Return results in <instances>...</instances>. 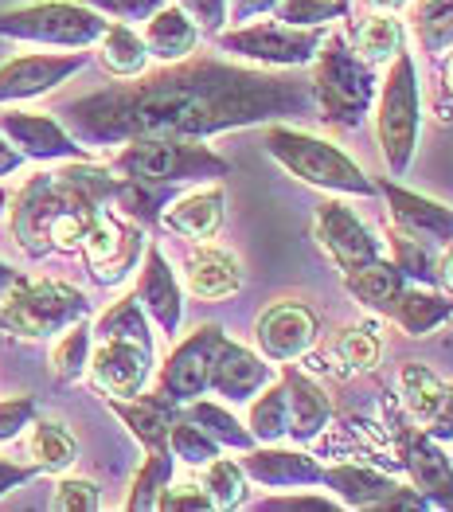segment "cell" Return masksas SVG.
<instances>
[{
  "instance_id": "cell-26",
  "label": "cell",
  "mask_w": 453,
  "mask_h": 512,
  "mask_svg": "<svg viewBox=\"0 0 453 512\" xmlns=\"http://www.w3.org/2000/svg\"><path fill=\"white\" fill-rule=\"evenodd\" d=\"M321 485L329 489L344 509H379V512H387V501L399 489L395 477H387L383 470H371V466H360V462L325 466Z\"/></svg>"
},
{
  "instance_id": "cell-33",
  "label": "cell",
  "mask_w": 453,
  "mask_h": 512,
  "mask_svg": "<svg viewBox=\"0 0 453 512\" xmlns=\"http://www.w3.org/2000/svg\"><path fill=\"white\" fill-rule=\"evenodd\" d=\"M411 36L426 59H446L453 51V0H411Z\"/></svg>"
},
{
  "instance_id": "cell-14",
  "label": "cell",
  "mask_w": 453,
  "mask_h": 512,
  "mask_svg": "<svg viewBox=\"0 0 453 512\" xmlns=\"http://www.w3.org/2000/svg\"><path fill=\"white\" fill-rule=\"evenodd\" d=\"M90 384L102 391V399H129L141 395L153 380V348L137 341H98L90 348V364H86Z\"/></svg>"
},
{
  "instance_id": "cell-24",
  "label": "cell",
  "mask_w": 453,
  "mask_h": 512,
  "mask_svg": "<svg viewBox=\"0 0 453 512\" xmlns=\"http://www.w3.org/2000/svg\"><path fill=\"white\" fill-rule=\"evenodd\" d=\"M282 384H286L289 399V434L297 446H309L313 438H321L325 427L332 423V403L325 387L309 380L301 368H293V360L282 364Z\"/></svg>"
},
{
  "instance_id": "cell-11",
  "label": "cell",
  "mask_w": 453,
  "mask_h": 512,
  "mask_svg": "<svg viewBox=\"0 0 453 512\" xmlns=\"http://www.w3.org/2000/svg\"><path fill=\"white\" fill-rule=\"evenodd\" d=\"M223 329L219 325H200L192 329L184 341L168 352V360L161 364V376H157V391L172 399V403H192L207 395V384H211V364H215V352L223 344Z\"/></svg>"
},
{
  "instance_id": "cell-21",
  "label": "cell",
  "mask_w": 453,
  "mask_h": 512,
  "mask_svg": "<svg viewBox=\"0 0 453 512\" xmlns=\"http://www.w3.org/2000/svg\"><path fill=\"white\" fill-rule=\"evenodd\" d=\"M239 466L250 481L266 489H313L321 485V473H325V466L309 450H293L278 442H254L250 450H243Z\"/></svg>"
},
{
  "instance_id": "cell-27",
  "label": "cell",
  "mask_w": 453,
  "mask_h": 512,
  "mask_svg": "<svg viewBox=\"0 0 453 512\" xmlns=\"http://www.w3.org/2000/svg\"><path fill=\"white\" fill-rule=\"evenodd\" d=\"M184 282H188V294L200 301L235 298L243 290V262L223 247L200 243L184 262Z\"/></svg>"
},
{
  "instance_id": "cell-41",
  "label": "cell",
  "mask_w": 453,
  "mask_h": 512,
  "mask_svg": "<svg viewBox=\"0 0 453 512\" xmlns=\"http://www.w3.org/2000/svg\"><path fill=\"white\" fill-rule=\"evenodd\" d=\"M204 470V485L207 497H211V505L215 509H239V505H247V489H250V477L243 473L239 462H231V458H223V454H215Z\"/></svg>"
},
{
  "instance_id": "cell-55",
  "label": "cell",
  "mask_w": 453,
  "mask_h": 512,
  "mask_svg": "<svg viewBox=\"0 0 453 512\" xmlns=\"http://www.w3.org/2000/svg\"><path fill=\"white\" fill-rule=\"evenodd\" d=\"M438 286H442L446 294H453V243L442 251V258H438Z\"/></svg>"
},
{
  "instance_id": "cell-29",
  "label": "cell",
  "mask_w": 453,
  "mask_h": 512,
  "mask_svg": "<svg viewBox=\"0 0 453 512\" xmlns=\"http://www.w3.org/2000/svg\"><path fill=\"white\" fill-rule=\"evenodd\" d=\"M141 40H145L153 59H161V63H180V59H188V55L196 51L200 28H196V20H192L180 4H161V8L145 20Z\"/></svg>"
},
{
  "instance_id": "cell-48",
  "label": "cell",
  "mask_w": 453,
  "mask_h": 512,
  "mask_svg": "<svg viewBox=\"0 0 453 512\" xmlns=\"http://www.w3.org/2000/svg\"><path fill=\"white\" fill-rule=\"evenodd\" d=\"M83 4L110 16V20H118V24H145L165 0H83Z\"/></svg>"
},
{
  "instance_id": "cell-30",
  "label": "cell",
  "mask_w": 453,
  "mask_h": 512,
  "mask_svg": "<svg viewBox=\"0 0 453 512\" xmlns=\"http://www.w3.org/2000/svg\"><path fill=\"white\" fill-rule=\"evenodd\" d=\"M344 290L360 301L364 309L379 313V317H387L391 305L399 301V294L407 290V278H403V270H399L391 258L379 255L375 262H368V266L344 274Z\"/></svg>"
},
{
  "instance_id": "cell-46",
  "label": "cell",
  "mask_w": 453,
  "mask_h": 512,
  "mask_svg": "<svg viewBox=\"0 0 453 512\" xmlns=\"http://www.w3.org/2000/svg\"><path fill=\"white\" fill-rule=\"evenodd\" d=\"M102 505V493L94 481L86 477H63L55 481V493H51V509L55 512H94Z\"/></svg>"
},
{
  "instance_id": "cell-43",
  "label": "cell",
  "mask_w": 453,
  "mask_h": 512,
  "mask_svg": "<svg viewBox=\"0 0 453 512\" xmlns=\"http://www.w3.org/2000/svg\"><path fill=\"white\" fill-rule=\"evenodd\" d=\"M168 450H172V458H180V462H188V466H207L215 454H223V446H219L204 427H196L192 419H184V411H180L176 423L168 427Z\"/></svg>"
},
{
  "instance_id": "cell-39",
  "label": "cell",
  "mask_w": 453,
  "mask_h": 512,
  "mask_svg": "<svg viewBox=\"0 0 453 512\" xmlns=\"http://www.w3.org/2000/svg\"><path fill=\"white\" fill-rule=\"evenodd\" d=\"M172 466H176V458H172V450H145V462H141V470L133 477V485H129V497H125V509L129 512H149L157 509V497L165 493V485L172 481Z\"/></svg>"
},
{
  "instance_id": "cell-17",
  "label": "cell",
  "mask_w": 453,
  "mask_h": 512,
  "mask_svg": "<svg viewBox=\"0 0 453 512\" xmlns=\"http://www.w3.org/2000/svg\"><path fill=\"white\" fill-rule=\"evenodd\" d=\"M86 67V51H59V55H16L8 63H0V106L12 102H28L51 94L55 86H63L71 75H79Z\"/></svg>"
},
{
  "instance_id": "cell-6",
  "label": "cell",
  "mask_w": 453,
  "mask_h": 512,
  "mask_svg": "<svg viewBox=\"0 0 453 512\" xmlns=\"http://www.w3.org/2000/svg\"><path fill=\"white\" fill-rule=\"evenodd\" d=\"M90 317V301L79 286L59 278H20L4 290L0 329L16 341H51L75 321Z\"/></svg>"
},
{
  "instance_id": "cell-3",
  "label": "cell",
  "mask_w": 453,
  "mask_h": 512,
  "mask_svg": "<svg viewBox=\"0 0 453 512\" xmlns=\"http://www.w3.org/2000/svg\"><path fill=\"white\" fill-rule=\"evenodd\" d=\"M262 149L289 176H297L309 188H321V192H332V196H360V200L379 196L368 172L360 169L340 145H332L317 133L293 129L286 122H270L262 129Z\"/></svg>"
},
{
  "instance_id": "cell-19",
  "label": "cell",
  "mask_w": 453,
  "mask_h": 512,
  "mask_svg": "<svg viewBox=\"0 0 453 512\" xmlns=\"http://www.w3.org/2000/svg\"><path fill=\"white\" fill-rule=\"evenodd\" d=\"M399 395L403 407L418 427L426 430L438 442L453 438V384H446L442 376H434L422 364H403L399 368Z\"/></svg>"
},
{
  "instance_id": "cell-13",
  "label": "cell",
  "mask_w": 453,
  "mask_h": 512,
  "mask_svg": "<svg viewBox=\"0 0 453 512\" xmlns=\"http://www.w3.org/2000/svg\"><path fill=\"white\" fill-rule=\"evenodd\" d=\"M313 235H317L321 251L332 258V266L340 274H352V270H360V266H368L383 255V243L375 239V231L344 200H321L317 204Z\"/></svg>"
},
{
  "instance_id": "cell-42",
  "label": "cell",
  "mask_w": 453,
  "mask_h": 512,
  "mask_svg": "<svg viewBox=\"0 0 453 512\" xmlns=\"http://www.w3.org/2000/svg\"><path fill=\"white\" fill-rule=\"evenodd\" d=\"M387 247H391V262L403 270L407 282H418V286H438V255L434 247L418 243L411 235H403L399 227L387 231Z\"/></svg>"
},
{
  "instance_id": "cell-23",
  "label": "cell",
  "mask_w": 453,
  "mask_h": 512,
  "mask_svg": "<svg viewBox=\"0 0 453 512\" xmlns=\"http://www.w3.org/2000/svg\"><path fill=\"white\" fill-rule=\"evenodd\" d=\"M227 219V192L219 180H211L207 188H196L188 196H176L161 212V227L180 235V239H215L219 227Z\"/></svg>"
},
{
  "instance_id": "cell-52",
  "label": "cell",
  "mask_w": 453,
  "mask_h": 512,
  "mask_svg": "<svg viewBox=\"0 0 453 512\" xmlns=\"http://www.w3.org/2000/svg\"><path fill=\"white\" fill-rule=\"evenodd\" d=\"M278 0H227V20L231 24H250L262 12H274Z\"/></svg>"
},
{
  "instance_id": "cell-40",
  "label": "cell",
  "mask_w": 453,
  "mask_h": 512,
  "mask_svg": "<svg viewBox=\"0 0 453 512\" xmlns=\"http://www.w3.org/2000/svg\"><path fill=\"white\" fill-rule=\"evenodd\" d=\"M90 348H94V333H90V325H86V317H83V321H75L71 329L59 333V341L51 348V376H55L59 384L83 380L86 364H90Z\"/></svg>"
},
{
  "instance_id": "cell-20",
  "label": "cell",
  "mask_w": 453,
  "mask_h": 512,
  "mask_svg": "<svg viewBox=\"0 0 453 512\" xmlns=\"http://www.w3.org/2000/svg\"><path fill=\"white\" fill-rule=\"evenodd\" d=\"M133 298L141 301V309L149 313V321H153L165 337H176V333H180V321H184V290H180L176 270L168 266L165 251L153 247V243H145Z\"/></svg>"
},
{
  "instance_id": "cell-5",
  "label": "cell",
  "mask_w": 453,
  "mask_h": 512,
  "mask_svg": "<svg viewBox=\"0 0 453 512\" xmlns=\"http://www.w3.org/2000/svg\"><path fill=\"white\" fill-rule=\"evenodd\" d=\"M110 169L153 184H211L231 176V161L192 137H133L122 141Z\"/></svg>"
},
{
  "instance_id": "cell-35",
  "label": "cell",
  "mask_w": 453,
  "mask_h": 512,
  "mask_svg": "<svg viewBox=\"0 0 453 512\" xmlns=\"http://www.w3.org/2000/svg\"><path fill=\"white\" fill-rule=\"evenodd\" d=\"M407 47L403 40V20L395 12H371L356 28V55L371 67H387L399 51Z\"/></svg>"
},
{
  "instance_id": "cell-34",
  "label": "cell",
  "mask_w": 453,
  "mask_h": 512,
  "mask_svg": "<svg viewBox=\"0 0 453 512\" xmlns=\"http://www.w3.org/2000/svg\"><path fill=\"white\" fill-rule=\"evenodd\" d=\"M28 458L40 473H67L79 458V442L63 423L36 415L32 438H28Z\"/></svg>"
},
{
  "instance_id": "cell-18",
  "label": "cell",
  "mask_w": 453,
  "mask_h": 512,
  "mask_svg": "<svg viewBox=\"0 0 453 512\" xmlns=\"http://www.w3.org/2000/svg\"><path fill=\"white\" fill-rule=\"evenodd\" d=\"M399 462L430 509H453V462L438 438H430L422 427L399 430Z\"/></svg>"
},
{
  "instance_id": "cell-60",
  "label": "cell",
  "mask_w": 453,
  "mask_h": 512,
  "mask_svg": "<svg viewBox=\"0 0 453 512\" xmlns=\"http://www.w3.org/2000/svg\"><path fill=\"white\" fill-rule=\"evenodd\" d=\"M340 4H344V8H352V0H340Z\"/></svg>"
},
{
  "instance_id": "cell-59",
  "label": "cell",
  "mask_w": 453,
  "mask_h": 512,
  "mask_svg": "<svg viewBox=\"0 0 453 512\" xmlns=\"http://www.w3.org/2000/svg\"><path fill=\"white\" fill-rule=\"evenodd\" d=\"M4 204H8V196H4V188H0V212H4Z\"/></svg>"
},
{
  "instance_id": "cell-4",
  "label": "cell",
  "mask_w": 453,
  "mask_h": 512,
  "mask_svg": "<svg viewBox=\"0 0 453 512\" xmlns=\"http://www.w3.org/2000/svg\"><path fill=\"white\" fill-rule=\"evenodd\" d=\"M371 118H375V137L387 169L391 176H403L411 169L418 137H422V86H418V63L407 47L387 63V75L375 90Z\"/></svg>"
},
{
  "instance_id": "cell-31",
  "label": "cell",
  "mask_w": 453,
  "mask_h": 512,
  "mask_svg": "<svg viewBox=\"0 0 453 512\" xmlns=\"http://www.w3.org/2000/svg\"><path fill=\"white\" fill-rule=\"evenodd\" d=\"M149 47L133 32V24H118L110 20L106 32L98 36V63L110 79H137L149 71Z\"/></svg>"
},
{
  "instance_id": "cell-2",
  "label": "cell",
  "mask_w": 453,
  "mask_h": 512,
  "mask_svg": "<svg viewBox=\"0 0 453 512\" xmlns=\"http://www.w3.org/2000/svg\"><path fill=\"white\" fill-rule=\"evenodd\" d=\"M309 86H313V102H317V118L332 129H360L368 122L371 106H375V90L379 75L375 67L356 55V47L325 32V40L317 47L313 63H309Z\"/></svg>"
},
{
  "instance_id": "cell-57",
  "label": "cell",
  "mask_w": 453,
  "mask_h": 512,
  "mask_svg": "<svg viewBox=\"0 0 453 512\" xmlns=\"http://www.w3.org/2000/svg\"><path fill=\"white\" fill-rule=\"evenodd\" d=\"M442 90L453 98V51L446 55V67H442Z\"/></svg>"
},
{
  "instance_id": "cell-32",
  "label": "cell",
  "mask_w": 453,
  "mask_h": 512,
  "mask_svg": "<svg viewBox=\"0 0 453 512\" xmlns=\"http://www.w3.org/2000/svg\"><path fill=\"white\" fill-rule=\"evenodd\" d=\"M176 200V184H153V180H137V176H118L114 200L110 208L141 227L161 223V212Z\"/></svg>"
},
{
  "instance_id": "cell-37",
  "label": "cell",
  "mask_w": 453,
  "mask_h": 512,
  "mask_svg": "<svg viewBox=\"0 0 453 512\" xmlns=\"http://www.w3.org/2000/svg\"><path fill=\"white\" fill-rule=\"evenodd\" d=\"M94 341H137L145 344V348H153V329H149V313L141 309V301L133 298V294H125L118 298L98 321H94Z\"/></svg>"
},
{
  "instance_id": "cell-22",
  "label": "cell",
  "mask_w": 453,
  "mask_h": 512,
  "mask_svg": "<svg viewBox=\"0 0 453 512\" xmlns=\"http://www.w3.org/2000/svg\"><path fill=\"white\" fill-rule=\"evenodd\" d=\"M270 380H274V364L262 352H250L247 344H235L223 337L219 352H215V364H211L207 391L223 395L227 403H250Z\"/></svg>"
},
{
  "instance_id": "cell-28",
  "label": "cell",
  "mask_w": 453,
  "mask_h": 512,
  "mask_svg": "<svg viewBox=\"0 0 453 512\" xmlns=\"http://www.w3.org/2000/svg\"><path fill=\"white\" fill-rule=\"evenodd\" d=\"M387 321H395L407 337H430L434 329H442L446 321H453V294H446L442 286L407 282V290L391 305Z\"/></svg>"
},
{
  "instance_id": "cell-9",
  "label": "cell",
  "mask_w": 453,
  "mask_h": 512,
  "mask_svg": "<svg viewBox=\"0 0 453 512\" xmlns=\"http://www.w3.org/2000/svg\"><path fill=\"white\" fill-rule=\"evenodd\" d=\"M219 51L243 59L250 67H270V71H297L309 67L317 47L325 40V28H289L282 20H262V24H239L231 32H219Z\"/></svg>"
},
{
  "instance_id": "cell-50",
  "label": "cell",
  "mask_w": 453,
  "mask_h": 512,
  "mask_svg": "<svg viewBox=\"0 0 453 512\" xmlns=\"http://www.w3.org/2000/svg\"><path fill=\"white\" fill-rule=\"evenodd\" d=\"M258 509L266 512H336L344 509L336 497H325V493H293V497H266V501H258Z\"/></svg>"
},
{
  "instance_id": "cell-58",
  "label": "cell",
  "mask_w": 453,
  "mask_h": 512,
  "mask_svg": "<svg viewBox=\"0 0 453 512\" xmlns=\"http://www.w3.org/2000/svg\"><path fill=\"white\" fill-rule=\"evenodd\" d=\"M12 282H16V270H12V266H8L4 258H0V294H4V290H8Z\"/></svg>"
},
{
  "instance_id": "cell-1",
  "label": "cell",
  "mask_w": 453,
  "mask_h": 512,
  "mask_svg": "<svg viewBox=\"0 0 453 512\" xmlns=\"http://www.w3.org/2000/svg\"><path fill=\"white\" fill-rule=\"evenodd\" d=\"M59 114L75 141L86 149H106L133 137L204 141L231 129L317 118V102L309 79H293L289 71L188 55L161 71L114 79L102 90L71 98Z\"/></svg>"
},
{
  "instance_id": "cell-54",
  "label": "cell",
  "mask_w": 453,
  "mask_h": 512,
  "mask_svg": "<svg viewBox=\"0 0 453 512\" xmlns=\"http://www.w3.org/2000/svg\"><path fill=\"white\" fill-rule=\"evenodd\" d=\"M20 165H24V157H20V153L8 145V137L0 133V180H4V176H12V172L20 169Z\"/></svg>"
},
{
  "instance_id": "cell-16",
  "label": "cell",
  "mask_w": 453,
  "mask_h": 512,
  "mask_svg": "<svg viewBox=\"0 0 453 512\" xmlns=\"http://www.w3.org/2000/svg\"><path fill=\"white\" fill-rule=\"evenodd\" d=\"M317 333H321V321L305 301H274L254 325V341L270 364L301 360L317 344Z\"/></svg>"
},
{
  "instance_id": "cell-7",
  "label": "cell",
  "mask_w": 453,
  "mask_h": 512,
  "mask_svg": "<svg viewBox=\"0 0 453 512\" xmlns=\"http://www.w3.org/2000/svg\"><path fill=\"white\" fill-rule=\"evenodd\" d=\"M106 16L83 0H36L0 12V36L16 43H43L63 51H86L106 32Z\"/></svg>"
},
{
  "instance_id": "cell-45",
  "label": "cell",
  "mask_w": 453,
  "mask_h": 512,
  "mask_svg": "<svg viewBox=\"0 0 453 512\" xmlns=\"http://www.w3.org/2000/svg\"><path fill=\"white\" fill-rule=\"evenodd\" d=\"M332 352L352 368V372H371L375 364H379V356H383V341L371 333V329H344L336 344H332Z\"/></svg>"
},
{
  "instance_id": "cell-36",
  "label": "cell",
  "mask_w": 453,
  "mask_h": 512,
  "mask_svg": "<svg viewBox=\"0 0 453 512\" xmlns=\"http://www.w3.org/2000/svg\"><path fill=\"white\" fill-rule=\"evenodd\" d=\"M247 430L254 442H282L289 434V399H286V384L278 376L250 399Z\"/></svg>"
},
{
  "instance_id": "cell-56",
  "label": "cell",
  "mask_w": 453,
  "mask_h": 512,
  "mask_svg": "<svg viewBox=\"0 0 453 512\" xmlns=\"http://www.w3.org/2000/svg\"><path fill=\"white\" fill-rule=\"evenodd\" d=\"M407 4H411V0H368L371 12H395V16H399Z\"/></svg>"
},
{
  "instance_id": "cell-44",
  "label": "cell",
  "mask_w": 453,
  "mask_h": 512,
  "mask_svg": "<svg viewBox=\"0 0 453 512\" xmlns=\"http://www.w3.org/2000/svg\"><path fill=\"white\" fill-rule=\"evenodd\" d=\"M352 8H344L340 0H278L274 4V20H282L289 28H329L336 20H348Z\"/></svg>"
},
{
  "instance_id": "cell-15",
  "label": "cell",
  "mask_w": 453,
  "mask_h": 512,
  "mask_svg": "<svg viewBox=\"0 0 453 512\" xmlns=\"http://www.w3.org/2000/svg\"><path fill=\"white\" fill-rule=\"evenodd\" d=\"M375 192L387 200V215H391V227H399L403 235H411L418 243L434 247V251H446L453 243V208L450 204H438L430 196H418L411 188H403L399 180H379Z\"/></svg>"
},
{
  "instance_id": "cell-25",
  "label": "cell",
  "mask_w": 453,
  "mask_h": 512,
  "mask_svg": "<svg viewBox=\"0 0 453 512\" xmlns=\"http://www.w3.org/2000/svg\"><path fill=\"white\" fill-rule=\"evenodd\" d=\"M106 407L118 415L122 423L145 450H165L168 446V427L176 423L180 415V403L165 399L161 391H141V395H129V399H110L106 395Z\"/></svg>"
},
{
  "instance_id": "cell-38",
  "label": "cell",
  "mask_w": 453,
  "mask_h": 512,
  "mask_svg": "<svg viewBox=\"0 0 453 512\" xmlns=\"http://www.w3.org/2000/svg\"><path fill=\"white\" fill-rule=\"evenodd\" d=\"M184 411V419H192L196 427H204L219 446H227V450H250L254 446V438H250V430H247V423H239L223 403H211V399H192V403H184L180 407Z\"/></svg>"
},
{
  "instance_id": "cell-10",
  "label": "cell",
  "mask_w": 453,
  "mask_h": 512,
  "mask_svg": "<svg viewBox=\"0 0 453 512\" xmlns=\"http://www.w3.org/2000/svg\"><path fill=\"white\" fill-rule=\"evenodd\" d=\"M145 243L149 239H145L141 223L125 219L114 208H102L86 227L79 255L86 258V270L98 286H118L137 270V262L145 255Z\"/></svg>"
},
{
  "instance_id": "cell-53",
  "label": "cell",
  "mask_w": 453,
  "mask_h": 512,
  "mask_svg": "<svg viewBox=\"0 0 453 512\" xmlns=\"http://www.w3.org/2000/svg\"><path fill=\"white\" fill-rule=\"evenodd\" d=\"M32 477H40L36 466H16V462H4L0 458V497L12 493V489H20V485H28Z\"/></svg>"
},
{
  "instance_id": "cell-51",
  "label": "cell",
  "mask_w": 453,
  "mask_h": 512,
  "mask_svg": "<svg viewBox=\"0 0 453 512\" xmlns=\"http://www.w3.org/2000/svg\"><path fill=\"white\" fill-rule=\"evenodd\" d=\"M204 36H219L227 28V0H176Z\"/></svg>"
},
{
  "instance_id": "cell-12",
  "label": "cell",
  "mask_w": 453,
  "mask_h": 512,
  "mask_svg": "<svg viewBox=\"0 0 453 512\" xmlns=\"http://www.w3.org/2000/svg\"><path fill=\"white\" fill-rule=\"evenodd\" d=\"M0 133L8 137V145L24 157V161H40V165H51V161H83L90 157L83 141H75V133L63 126L59 118L51 114H40V110H12L4 106L0 110Z\"/></svg>"
},
{
  "instance_id": "cell-47",
  "label": "cell",
  "mask_w": 453,
  "mask_h": 512,
  "mask_svg": "<svg viewBox=\"0 0 453 512\" xmlns=\"http://www.w3.org/2000/svg\"><path fill=\"white\" fill-rule=\"evenodd\" d=\"M40 415V403L32 395H12V399H0V442H12L20 438L24 430L36 423Z\"/></svg>"
},
{
  "instance_id": "cell-49",
  "label": "cell",
  "mask_w": 453,
  "mask_h": 512,
  "mask_svg": "<svg viewBox=\"0 0 453 512\" xmlns=\"http://www.w3.org/2000/svg\"><path fill=\"white\" fill-rule=\"evenodd\" d=\"M157 509L161 512H207V509H215V505H211L204 485H172V481H168L165 493L157 497Z\"/></svg>"
},
{
  "instance_id": "cell-8",
  "label": "cell",
  "mask_w": 453,
  "mask_h": 512,
  "mask_svg": "<svg viewBox=\"0 0 453 512\" xmlns=\"http://www.w3.org/2000/svg\"><path fill=\"white\" fill-rule=\"evenodd\" d=\"M8 212H12V239H16V247L28 258H43L51 255V231H55V223L63 215L71 212L94 215L102 212V208L83 204L63 184L59 172H36L32 180H24V188L16 192V200H12Z\"/></svg>"
}]
</instances>
